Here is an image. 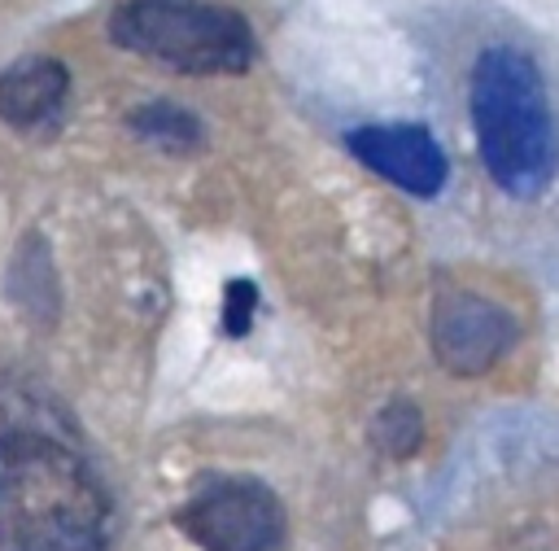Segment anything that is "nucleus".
Returning a JSON list of instances; mask_svg holds the SVG:
<instances>
[{
	"label": "nucleus",
	"instance_id": "10",
	"mask_svg": "<svg viewBox=\"0 0 559 551\" xmlns=\"http://www.w3.org/2000/svg\"><path fill=\"white\" fill-rule=\"evenodd\" d=\"M253 306H258L253 280H227V289H223V332L245 337L249 324H253Z\"/></svg>",
	"mask_w": 559,
	"mask_h": 551
},
{
	"label": "nucleus",
	"instance_id": "2",
	"mask_svg": "<svg viewBox=\"0 0 559 551\" xmlns=\"http://www.w3.org/2000/svg\"><path fill=\"white\" fill-rule=\"evenodd\" d=\"M472 127L493 184L511 197H537L555 179L559 140L542 70L520 48H485L472 70Z\"/></svg>",
	"mask_w": 559,
	"mask_h": 551
},
{
	"label": "nucleus",
	"instance_id": "4",
	"mask_svg": "<svg viewBox=\"0 0 559 551\" xmlns=\"http://www.w3.org/2000/svg\"><path fill=\"white\" fill-rule=\"evenodd\" d=\"M179 525L201 551H275L284 538L275 494L249 477H218L201 485L179 512Z\"/></svg>",
	"mask_w": 559,
	"mask_h": 551
},
{
	"label": "nucleus",
	"instance_id": "3",
	"mask_svg": "<svg viewBox=\"0 0 559 551\" xmlns=\"http://www.w3.org/2000/svg\"><path fill=\"white\" fill-rule=\"evenodd\" d=\"M109 35L118 48L183 74H240L253 61L249 22L218 0H122Z\"/></svg>",
	"mask_w": 559,
	"mask_h": 551
},
{
	"label": "nucleus",
	"instance_id": "9",
	"mask_svg": "<svg viewBox=\"0 0 559 551\" xmlns=\"http://www.w3.org/2000/svg\"><path fill=\"white\" fill-rule=\"evenodd\" d=\"M419 437H424V415H419V407L406 402V398L380 407L376 420H371V446H376L380 455L406 459V455L419 450Z\"/></svg>",
	"mask_w": 559,
	"mask_h": 551
},
{
	"label": "nucleus",
	"instance_id": "8",
	"mask_svg": "<svg viewBox=\"0 0 559 551\" xmlns=\"http://www.w3.org/2000/svg\"><path fill=\"white\" fill-rule=\"evenodd\" d=\"M131 131L140 140L166 149V153H192V149H201V122L183 105H175V101H148V105H140L131 114Z\"/></svg>",
	"mask_w": 559,
	"mask_h": 551
},
{
	"label": "nucleus",
	"instance_id": "1",
	"mask_svg": "<svg viewBox=\"0 0 559 551\" xmlns=\"http://www.w3.org/2000/svg\"><path fill=\"white\" fill-rule=\"evenodd\" d=\"M109 507L87 464L48 433L0 437V551H105Z\"/></svg>",
	"mask_w": 559,
	"mask_h": 551
},
{
	"label": "nucleus",
	"instance_id": "7",
	"mask_svg": "<svg viewBox=\"0 0 559 551\" xmlns=\"http://www.w3.org/2000/svg\"><path fill=\"white\" fill-rule=\"evenodd\" d=\"M70 92V74L52 57L17 61L0 74V118L9 127H44Z\"/></svg>",
	"mask_w": 559,
	"mask_h": 551
},
{
	"label": "nucleus",
	"instance_id": "5",
	"mask_svg": "<svg viewBox=\"0 0 559 551\" xmlns=\"http://www.w3.org/2000/svg\"><path fill=\"white\" fill-rule=\"evenodd\" d=\"M515 341V319L467 289H450L432 306V354L454 376L489 372Z\"/></svg>",
	"mask_w": 559,
	"mask_h": 551
},
{
	"label": "nucleus",
	"instance_id": "6",
	"mask_svg": "<svg viewBox=\"0 0 559 551\" xmlns=\"http://www.w3.org/2000/svg\"><path fill=\"white\" fill-rule=\"evenodd\" d=\"M345 144L362 166H371L376 175H384L389 184H397L415 197L441 192L445 171H450L441 144L424 127H406V122H397V127H358V131L345 136Z\"/></svg>",
	"mask_w": 559,
	"mask_h": 551
}]
</instances>
